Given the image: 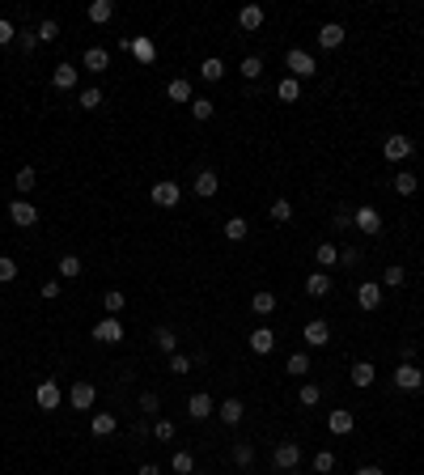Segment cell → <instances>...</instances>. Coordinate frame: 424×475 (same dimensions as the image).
<instances>
[{"label": "cell", "mask_w": 424, "mask_h": 475, "mask_svg": "<svg viewBox=\"0 0 424 475\" xmlns=\"http://www.w3.org/2000/svg\"><path fill=\"white\" fill-rule=\"evenodd\" d=\"M56 272H60V280H77V276H81V259H77V255H64V259L56 263Z\"/></svg>", "instance_id": "obj_37"}, {"label": "cell", "mask_w": 424, "mask_h": 475, "mask_svg": "<svg viewBox=\"0 0 424 475\" xmlns=\"http://www.w3.org/2000/svg\"><path fill=\"white\" fill-rule=\"evenodd\" d=\"M327 429H331L335 437H348V433H353V429H357V416H353V412H348V408H335V412L327 416Z\"/></svg>", "instance_id": "obj_14"}, {"label": "cell", "mask_w": 424, "mask_h": 475, "mask_svg": "<svg viewBox=\"0 0 424 475\" xmlns=\"http://www.w3.org/2000/svg\"><path fill=\"white\" fill-rule=\"evenodd\" d=\"M132 56H136V60H140V64L148 68V64H153V60H157V43H153V38H148V34H140V38H132Z\"/></svg>", "instance_id": "obj_23"}, {"label": "cell", "mask_w": 424, "mask_h": 475, "mask_svg": "<svg viewBox=\"0 0 424 475\" xmlns=\"http://www.w3.org/2000/svg\"><path fill=\"white\" fill-rule=\"evenodd\" d=\"M93 340H98V344H119V340H123V322H119L115 314H107L102 322H93Z\"/></svg>", "instance_id": "obj_10"}, {"label": "cell", "mask_w": 424, "mask_h": 475, "mask_svg": "<svg viewBox=\"0 0 424 475\" xmlns=\"http://www.w3.org/2000/svg\"><path fill=\"white\" fill-rule=\"evenodd\" d=\"M394 191H399V195H416V174H412V170H399V174H394Z\"/></svg>", "instance_id": "obj_42"}, {"label": "cell", "mask_w": 424, "mask_h": 475, "mask_svg": "<svg viewBox=\"0 0 424 475\" xmlns=\"http://www.w3.org/2000/svg\"><path fill=\"white\" fill-rule=\"evenodd\" d=\"M17 43H21V52H34V47H38V34H34V30H30V34H21V38H17Z\"/></svg>", "instance_id": "obj_57"}, {"label": "cell", "mask_w": 424, "mask_h": 475, "mask_svg": "<svg viewBox=\"0 0 424 475\" xmlns=\"http://www.w3.org/2000/svg\"><path fill=\"white\" fill-rule=\"evenodd\" d=\"M199 77H204V81H221V77H225V60L208 56L204 64H199Z\"/></svg>", "instance_id": "obj_35"}, {"label": "cell", "mask_w": 424, "mask_h": 475, "mask_svg": "<svg viewBox=\"0 0 424 475\" xmlns=\"http://www.w3.org/2000/svg\"><path fill=\"white\" fill-rule=\"evenodd\" d=\"M81 68L85 72H107L111 68V52H107V47H89V52L81 56Z\"/></svg>", "instance_id": "obj_18"}, {"label": "cell", "mask_w": 424, "mask_h": 475, "mask_svg": "<svg viewBox=\"0 0 424 475\" xmlns=\"http://www.w3.org/2000/svg\"><path fill=\"white\" fill-rule=\"evenodd\" d=\"M115 17V0H93L89 5V21L93 26H102V21H111Z\"/></svg>", "instance_id": "obj_32"}, {"label": "cell", "mask_w": 424, "mask_h": 475, "mask_svg": "<svg viewBox=\"0 0 424 475\" xmlns=\"http://www.w3.org/2000/svg\"><path fill=\"white\" fill-rule=\"evenodd\" d=\"M412 153H416V140H412V136L390 132V136L382 140V157H386V162H408Z\"/></svg>", "instance_id": "obj_2"}, {"label": "cell", "mask_w": 424, "mask_h": 475, "mask_svg": "<svg viewBox=\"0 0 424 475\" xmlns=\"http://www.w3.org/2000/svg\"><path fill=\"white\" fill-rule=\"evenodd\" d=\"M153 437H157V441H174V424H170V420H157V424H153Z\"/></svg>", "instance_id": "obj_53"}, {"label": "cell", "mask_w": 424, "mask_h": 475, "mask_svg": "<svg viewBox=\"0 0 424 475\" xmlns=\"http://www.w3.org/2000/svg\"><path fill=\"white\" fill-rule=\"evenodd\" d=\"M348 378H353V386H361V390H365V386H373V378H378V369H373L369 361H357L353 369H348Z\"/></svg>", "instance_id": "obj_26"}, {"label": "cell", "mask_w": 424, "mask_h": 475, "mask_svg": "<svg viewBox=\"0 0 424 475\" xmlns=\"http://www.w3.org/2000/svg\"><path fill=\"white\" fill-rule=\"evenodd\" d=\"M246 234H251V225H246V217H230V221H225V238H230V242H242Z\"/></svg>", "instance_id": "obj_38"}, {"label": "cell", "mask_w": 424, "mask_h": 475, "mask_svg": "<svg viewBox=\"0 0 424 475\" xmlns=\"http://www.w3.org/2000/svg\"><path fill=\"white\" fill-rule=\"evenodd\" d=\"M153 344L161 348L166 357H174V353H179V335H174L170 327H157V331H153Z\"/></svg>", "instance_id": "obj_30"}, {"label": "cell", "mask_w": 424, "mask_h": 475, "mask_svg": "<svg viewBox=\"0 0 424 475\" xmlns=\"http://www.w3.org/2000/svg\"><path fill=\"white\" fill-rule=\"evenodd\" d=\"M43 297H47V302H56V297H60V280H43Z\"/></svg>", "instance_id": "obj_56"}, {"label": "cell", "mask_w": 424, "mask_h": 475, "mask_svg": "<svg viewBox=\"0 0 424 475\" xmlns=\"http://www.w3.org/2000/svg\"><path fill=\"white\" fill-rule=\"evenodd\" d=\"M13 38H17V26H13L9 17H0V47H9Z\"/></svg>", "instance_id": "obj_52"}, {"label": "cell", "mask_w": 424, "mask_h": 475, "mask_svg": "<svg viewBox=\"0 0 424 475\" xmlns=\"http://www.w3.org/2000/svg\"><path fill=\"white\" fill-rule=\"evenodd\" d=\"M216 412V404H212V395H204V390H195L191 399H187V416L191 420H208Z\"/></svg>", "instance_id": "obj_12"}, {"label": "cell", "mask_w": 424, "mask_h": 475, "mask_svg": "<svg viewBox=\"0 0 424 475\" xmlns=\"http://www.w3.org/2000/svg\"><path fill=\"white\" fill-rule=\"evenodd\" d=\"M216 416H221V424H242V416H246V404L242 399H225V404H216Z\"/></svg>", "instance_id": "obj_19"}, {"label": "cell", "mask_w": 424, "mask_h": 475, "mask_svg": "<svg viewBox=\"0 0 424 475\" xmlns=\"http://www.w3.org/2000/svg\"><path fill=\"white\" fill-rule=\"evenodd\" d=\"M170 471H174V475H195V454H191V450H174Z\"/></svg>", "instance_id": "obj_28"}, {"label": "cell", "mask_w": 424, "mask_h": 475, "mask_svg": "<svg viewBox=\"0 0 424 475\" xmlns=\"http://www.w3.org/2000/svg\"><path fill=\"white\" fill-rule=\"evenodd\" d=\"M403 280H408V272H403V267H399V263H390V267L382 272V280H378V285H386V289H399V285H403Z\"/></svg>", "instance_id": "obj_43"}, {"label": "cell", "mask_w": 424, "mask_h": 475, "mask_svg": "<svg viewBox=\"0 0 424 475\" xmlns=\"http://www.w3.org/2000/svg\"><path fill=\"white\" fill-rule=\"evenodd\" d=\"M276 306H280V302H276V293H267V289H259V293L251 297V310H255L259 318H271V314H276Z\"/></svg>", "instance_id": "obj_24"}, {"label": "cell", "mask_w": 424, "mask_h": 475, "mask_svg": "<svg viewBox=\"0 0 424 475\" xmlns=\"http://www.w3.org/2000/svg\"><path fill=\"white\" fill-rule=\"evenodd\" d=\"M34 34H38V43H56V38H60V21H56V17L38 21V30H34Z\"/></svg>", "instance_id": "obj_40"}, {"label": "cell", "mask_w": 424, "mask_h": 475, "mask_svg": "<svg viewBox=\"0 0 424 475\" xmlns=\"http://www.w3.org/2000/svg\"><path fill=\"white\" fill-rule=\"evenodd\" d=\"M353 225H357L365 238H373V234H382V212L373 208V204H361V208L353 212Z\"/></svg>", "instance_id": "obj_5"}, {"label": "cell", "mask_w": 424, "mask_h": 475, "mask_svg": "<svg viewBox=\"0 0 424 475\" xmlns=\"http://www.w3.org/2000/svg\"><path fill=\"white\" fill-rule=\"evenodd\" d=\"M234 463H238V467H251V463H255V445H251V441H238V445H234Z\"/></svg>", "instance_id": "obj_45"}, {"label": "cell", "mask_w": 424, "mask_h": 475, "mask_svg": "<svg viewBox=\"0 0 424 475\" xmlns=\"http://www.w3.org/2000/svg\"><path fill=\"white\" fill-rule=\"evenodd\" d=\"M267 217L276 221V225H284V221H293V204L289 199H271V208H267Z\"/></svg>", "instance_id": "obj_39"}, {"label": "cell", "mask_w": 424, "mask_h": 475, "mask_svg": "<svg viewBox=\"0 0 424 475\" xmlns=\"http://www.w3.org/2000/svg\"><path fill=\"white\" fill-rule=\"evenodd\" d=\"M284 369H289V373H293V378H306V373H310V357H306V353H293V357H289V365H284Z\"/></svg>", "instance_id": "obj_44"}, {"label": "cell", "mask_w": 424, "mask_h": 475, "mask_svg": "<svg viewBox=\"0 0 424 475\" xmlns=\"http://www.w3.org/2000/svg\"><path fill=\"white\" fill-rule=\"evenodd\" d=\"M102 306H107V314H115V318H119V310H123V306H128V297H123L119 289H111V293L102 297Z\"/></svg>", "instance_id": "obj_46"}, {"label": "cell", "mask_w": 424, "mask_h": 475, "mask_svg": "<svg viewBox=\"0 0 424 475\" xmlns=\"http://www.w3.org/2000/svg\"><path fill=\"white\" fill-rule=\"evenodd\" d=\"M212 111H216V107H212V98H191V115H195L199 123H208Z\"/></svg>", "instance_id": "obj_41"}, {"label": "cell", "mask_w": 424, "mask_h": 475, "mask_svg": "<svg viewBox=\"0 0 424 475\" xmlns=\"http://www.w3.org/2000/svg\"><path fill=\"white\" fill-rule=\"evenodd\" d=\"M216 191H221L216 170H195V195H199V199H212Z\"/></svg>", "instance_id": "obj_17"}, {"label": "cell", "mask_w": 424, "mask_h": 475, "mask_svg": "<svg viewBox=\"0 0 424 475\" xmlns=\"http://www.w3.org/2000/svg\"><path fill=\"white\" fill-rule=\"evenodd\" d=\"M238 26H242V30H259V26H263V9H259V5H246V9L238 13Z\"/></svg>", "instance_id": "obj_33"}, {"label": "cell", "mask_w": 424, "mask_h": 475, "mask_svg": "<svg viewBox=\"0 0 424 475\" xmlns=\"http://www.w3.org/2000/svg\"><path fill=\"white\" fill-rule=\"evenodd\" d=\"M34 404H38L43 412H56V408L64 404V390H60V382H56V378H43V382L34 386Z\"/></svg>", "instance_id": "obj_3"}, {"label": "cell", "mask_w": 424, "mask_h": 475, "mask_svg": "<svg viewBox=\"0 0 424 475\" xmlns=\"http://www.w3.org/2000/svg\"><path fill=\"white\" fill-rule=\"evenodd\" d=\"M157 408H161V395H157V390H144V395H140V412H144V416H153Z\"/></svg>", "instance_id": "obj_49"}, {"label": "cell", "mask_w": 424, "mask_h": 475, "mask_svg": "<svg viewBox=\"0 0 424 475\" xmlns=\"http://www.w3.org/2000/svg\"><path fill=\"white\" fill-rule=\"evenodd\" d=\"M136 475H161V467H157V463H144V467H140Z\"/></svg>", "instance_id": "obj_58"}, {"label": "cell", "mask_w": 424, "mask_h": 475, "mask_svg": "<svg viewBox=\"0 0 424 475\" xmlns=\"http://www.w3.org/2000/svg\"><path fill=\"white\" fill-rule=\"evenodd\" d=\"M191 365H195V361L183 357V353H174V357H170V373H179V378H183V373H191Z\"/></svg>", "instance_id": "obj_51"}, {"label": "cell", "mask_w": 424, "mask_h": 475, "mask_svg": "<svg viewBox=\"0 0 424 475\" xmlns=\"http://www.w3.org/2000/svg\"><path fill=\"white\" fill-rule=\"evenodd\" d=\"M13 183H17V191H21V195H26V191H34V187H38V170H34V166H21Z\"/></svg>", "instance_id": "obj_36"}, {"label": "cell", "mask_w": 424, "mask_h": 475, "mask_svg": "<svg viewBox=\"0 0 424 475\" xmlns=\"http://www.w3.org/2000/svg\"><path fill=\"white\" fill-rule=\"evenodd\" d=\"M314 263H318V272L335 267V263H339V246H335V242H318V246H314Z\"/></svg>", "instance_id": "obj_22"}, {"label": "cell", "mask_w": 424, "mask_h": 475, "mask_svg": "<svg viewBox=\"0 0 424 475\" xmlns=\"http://www.w3.org/2000/svg\"><path fill=\"white\" fill-rule=\"evenodd\" d=\"M102 102H107V93L98 89V85H89V89H81V93H77V107H81V111H98Z\"/></svg>", "instance_id": "obj_29"}, {"label": "cell", "mask_w": 424, "mask_h": 475, "mask_svg": "<svg viewBox=\"0 0 424 475\" xmlns=\"http://www.w3.org/2000/svg\"><path fill=\"white\" fill-rule=\"evenodd\" d=\"M344 38H348V30L339 26V21H327V26L318 30V47H322V52H335V47H344Z\"/></svg>", "instance_id": "obj_13"}, {"label": "cell", "mask_w": 424, "mask_h": 475, "mask_svg": "<svg viewBox=\"0 0 424 475\" xmlns=\"http://www.w3.org/2000/svg\"><path fill=\"white\" fill-rule=\"evenodd\" d=\"M93 399H98L93 382H72V390H68V404L77 408V412H89V408H93Z\"/></svg>", "instance_id": "obj_11"}, {"label": "cell", "mask_w": 424, "mask_h": 475, "mask_svg": "<svg viewBox=\"0 0 424 475\" xmlns=\"http://www.w3.org/2000/svg\"><path fill=\"white\" fill-rule=\"evenodd\" d=\"M394 386H399V390H420V386H424V373H420L412 361H399V369H394Z\"/></svg>", "instance_id": "obj_9"}, {"label": "cell", "mask_w": 424, "mask_h": 475, "mask_svg": "<svg viewBox=\"0 0 424 475\" xmlns=\"http://www.w3.org/2000/svg\"><path fill=\"white\" fill-rule=\"evenodd\" d=\"M302 340L310 348H327L331 344V327H327V318H310L306 327H302Z\"/></svg>", "instance_id": "obj_7"}, {"label": "cell", "mask_w": 424, "mask_h": 475, "mask_svg": "<svg viewBox=\"0 0 424 475\" xmlns=\"http://www.w3.org/2000/svg\"><path fill=\"white\" fill-rule=\"evenodd\" d=\"M148 199H153L157 208H179V199H183V187L174 183V179H161V183H153Z\"/></svg>", "instance_id": "obj_4"}, {"label": "cell", "mask_w": 424, "mask_h": 475, "mask_svg": "<svg viewBox=\"0 0 424 475\" xmlns=\"http://www.w3.org/2000/svg\"><path fill=\"white\" fill-rule=\"evenodd\" d=\"M331 289H335L331 272H310V276H306V293H310V297H327Z\"/></svg>", "instance_id": "obj_21"}, {"label": "cell", "mask_w": 424, "mask_h": 475, "mask_svg": "<svg viewBox=\"0 0 424 475\" xmlns=\"http://www.w3.org/2000/svg\"><path fill=\"white\" fill-rule=\"evenodd\" d=\"M297 399H302V404H306V408H314V404H318V399H322V390H318V382H306L302 390H297Z\"/></svg>", "instance_id": "obj_48"}, {"label": "cell", "mask_w": 424, "mask_h": 475, "mask_svg": "<svg viewBox=\"0 0 424 475\" xmlns=\"http://www.w3.org/2000/svg\"><path fill=\"white\" fill-rule=\"evenodd\" d=\"M314 471H318V475L335 471V454H331V450H318V454H314Z\"/></svg>", "instance_id": "obj_47"}, {"label": "cell", "mask_w": 424, "mask_h": 475, "mask_svg": "<svg viewBox=\"0 0 424 475\" xmlns=\"http://www.w3.org/2000/svg\"><path fill=\"white\" fill-rule=\"evenodd\" d=\"M166 98H170V102H191V98H195V93H191V81H187V77H174V81L166 85Z\"/></svg>", "instance_id": "obj_27"}, {"label": "cell", "mask_w": 424, "mask_h": 475, "mask_svg": "<svg viewBox=\"0 0 424 475\" xmlns=\"http://www.w3.org/2000/svg\"><path fill=\"white\" fill-rule=\"evenodd\" d=\"M115 429H119V420H115L111 412H93V420H89V433H93V437H111Z\"/></svg>", "instance_id": "obj_25"}, {"label": "cell", "mask_w": 424, "mask_h": 475, "mask_svg": "<svg viewBox=\"0 0 424 475\" xmlns=\"http://www.w3.org/2000/svg\"><path fill=\"white\" fill-rule=\"evenodd\" d=\"M271 463H276V471H297V463H302V445H297V441H280L276 454H271Z\"/></svg>", "instance_id": "obj_8"}, {"label": "cell", "mask_w": 424, "mask_h": 475, "mask_svg": "<svg viewBox=\"0 0 424 475\" xmlns=\"http://www.w3.org/2000/svg\"><path fill=\"white\" fill-rule=\"evenodd\" d=\"M353 475H386V471H382V467H357Z\"/></svg>", "instance_id": "obj_59"}, {"label": "cell", "mask_w": 424, "mask_h": 475, "mask_svg": "<svg viewBox=\"0 0 424 475\" xmlns=\"http://www.w3.org/2000/svg\"><path fill=\"white\" fill-rule=\"evenodd\" d=\"M331 225H335V230H348V225H353V212H348V208H339V212L331 217Z\"/></svg>", "instance_id": "obj_55"}, {"label": "cell", "mask_w": 424, "mask_h": 475, "mask_svg": "<svg viewBox=\"0 0 424 475\" xmlns=\"http://www.w3.org/2000/svg\"><path fill=\"white\" fill-rule=\"evenodd\" d=\"M276 98H280V102H297V98H302V81H297V77H280Z\"/></svg>", "instance_id": "obj_31"}, {"label": "cell", "mask_w": 424, "mask_h": 475, "mask_svg": "<svg viewBox=\"0 0 424 475\" xmlns=\"http://www.w3.org/2000/svg\"><path fill=\"white\" fill-rule=\"evenodd\" d=\"M77 72H81V68H77V64H68V60H64V64H56L52 85H56V89H77Z\"/></svg>", "instance_id": "obj_20"}, {"label": "cell", "mask_w": 424, "mask_h": 475, "mask_svg": "<svg viewBox=\"0 0 424 475\" xmlns=\"http://www.w3.org/2000/svg\"><path fill=\"white\" fill-rule=\"evenodd\" d=\"M17 280V263L9 255H0V285H13Z\"/></svg>", "instance_id": "obj_50"}, {"label": "cell", "mask_w": 424, "mask_h": 475, "mask_svg": "<svg viewBox=\"0 0 424 475\" xmlns=\"http://www.w3.org/2000/svg\"><path fill=\"white\" fill-rule=\"evenodd\" d=\"M238 72H242L246 81H259V77H263V56H242Z\"/></svg>", "instance_id": "obj_34"}, {"label": "cell", "mask_w": 424, "mask_h": 475, "mask_svg": "<svg viewBox=\"0 0 424 475\" xmlns=\"http://www.w3.org/2000/svg\"><path fill=\"white\" fill-rule=\"evenodd\" d=\"M339 263H344V267H357V263H361V251H357V246H344V251H339Z\"/></svg>", "instance_id": "obj_54"}, {"label": "cell", "mask_w": 424, "mask_h": 475, "mask_svg": "<svg viewBox=\"0 0 424 475\" xmlns=\"http://www.w3.org/2000/svg\"><path fill=\"white\" fill-rule=\"evenodd\" d=\"M284 68H289V77H297V81H310L314 72H318L314 56H310V52H302V47H293V52L284 56Z\"/></svg>", "instance_id": "obj_1"}, {"label": "cell", "mask_w": 424, "mask_h": 475, "mask_svg": "<svg viewBox=\"0 0 424 475\" xmlns=\"http://www.w3.org/2000/svg\"><path fill=\"white\" fill-rule=\"evenodd\" d=\"M357 306H361V310H378V306H382V285H378V280H365V285L357 289Z\"/></svg>", "instance_id": "obj_16"}, {"label": "cell", "mask_w": 424, "mask_h": 475, "mask_svg": "<svg viewBox=\"0 0 424 475\" xmlns=\"http://www.w3.org/2000/svg\"><path fill=\"white\" fill-rule=\"evenodd\" d=\"M9 221L17 225V230H30V225H38V208L30 204V199H13V204H9Z\"/></svg>", "instance_id": "obj_6"}, {"label": "cell", "mask_w": 424, "mask_h": 475, "mask_svg": "<svg viewBox=\"0 0 424 475\" xmlns=\"http://www.w3.org/2000/svg\"><path fill=\"white\" fill-rule=\"evenodd\" d=\"M246 344H251V353H259V357H267L271 348H276V331L271 327H255L251 335H246Z\"/></svg>", "instance_id": "obj_15"}]
</instances>
